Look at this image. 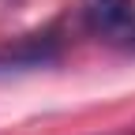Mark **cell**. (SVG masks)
<instances>
[{
  "instance_id": "obj_1",
  "label": "cell",
  "mask_w": 135,
  "mask_h": 135,
  "mask_svg": "<svg viewBox=\"0 0 135 135\" xmlns=\"http://www.w3.org/2000/svg\"><path fill=\"white\" fill-rule=\"evenodd\" d=\"M79 15L94 38L135 45V0H79Z\"/></svg>"
}]
</instances>
